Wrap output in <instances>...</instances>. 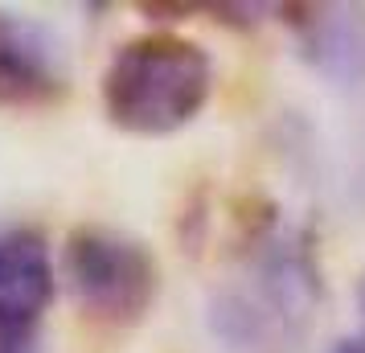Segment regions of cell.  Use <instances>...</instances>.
Wrapping results in <instances>:
<instances>
[{"label":"cell","instance_id":"obj_1","mask_svg":"<svg viewBox=\"0 0 365 353\" xmlns=\"http://www.w3.org/2000/svg\"><path fill=\"white\" fill-rule=\"evenodd\" d=\"M320 304V280L308 238L267 218L250 242L242 284L222 292L214 324L222 341L242 353H279L296 341Z\"/></svg>","mask_w":365,"mask_h":353},{"label":"cell","instance_id":"obj_7","mask_svg":"<svg viewBox=\"0 0 365 353\" xmlns=\"http://www.w3.org/2000/svg\"><path fill=\"white\" fill-rule=\"evenodd\" d=\"M0 353H37L34 333H0Z\"/></svg>","mask_w":365,"mask_h":353},{"label":"cell","instance_id":"obj_9","mask_svg":"<svg viewBox=\"0 0 365 353\" xmlns=\"http://www.w3.org/2000/svg\"><path fill=\"white\" fill-rule=\"evenodd\" d=\"M361 312H365V284H361Z\"/></svg>","mask_w":365,"mask_h":353},{"label":"cell","instance_id":"obj_8","mask_svg":"<svg viewBox=\"0 0 365 353\" xmlns=\"http://www.w3.org/2000/svg\"><path fill=\"white\" fill-rule=\"evenodd\" d=\"M329 353H365V341H361V337H341Z\"/></svg>","mask_w":365,"mask_h":353},{"label":"cell","instance_id":"obj_6","mask_svg":"<svg viewBox=\"0 0 365 353\" xmlns=\"http://www.w3.org/2000/svg\"><path fill=\"white\" fill-rule=\"evenodd\" d=\"M308 17H296L299 46L320 74L336 83L365 78V9L353 4H312Z\"/></svg>","mask_w":365,"mask_h":353},{"label":"cell","instance_id":"obj_2","mask_svg":"<svg viewBox=\"0 0 365 353\" xmlns=\"http://www.w3.org/2000/svg\"><path fill=\"white\" fill-rule=\"evenodd\" d=\"M214 66L197 41L177 34H144L123 41L103 74V103L115 128L135 135H168L185 128L210 99Z\"/></svg>","mask_w":365,"mask_h":353},{"label":"cell","instance_id":"obj_4","mask_svg":"<svg viewBox=\"0 0 365 353\" xmlns=\"http://www.w3.org/2000/svg\"><path fill=\"white\" fill-rule=\"evenodd\" d=\"M66 95V53L41 21L0 9V103L41 107Z\"/></svg>","mask_w":365,"mask_h":353},{"label":"cell","instance_id":"obj_3","mask_svg":"<svg viewBox=\"0 0 365 353\" xmlns=\"http://www.w3.org/2000/svg\"><path fill=\"white\" fill-rule=\"evenodd\" d=\"M66 284L86 317L135 324L156 296V259L140 238L107 226H83L66 238Z\"/></svg>","mask_w":365,"mask_h":353},{"label":"cell","instance_id":"obj_5","mask_svg":"<svg viewBox=\"0 0 365 353\" xmlns=\"http://www.w3.org/2000/svg\"><path fill=\"white\" fill-rule=\"evenodd\" d=\"M53 300V259L41 230L0 235V333H34Z\"/></svg>","mask_w":365,"mask_h":353}]
</instances>
